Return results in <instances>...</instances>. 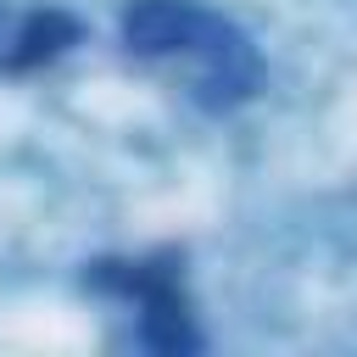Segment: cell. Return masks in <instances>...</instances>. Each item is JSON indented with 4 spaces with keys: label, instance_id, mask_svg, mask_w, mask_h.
<instances>
[{
    "label": "cell",
    "instance_id": "obj_1",
    "mask_svg": "<svg viewBox=\"0 0 357 357\" xmlns=\"http://www.w3.org/2000/svg\"><path fill=\"white\" fill-rule=\"evenodd\" d=\"M117 39L134 61L167 67L184 95L212 117L240 112L262 84V56L251 33L206 0H128Z\"/></svg>",
    "mask_w": 357,
    "mask_h": 357
},
{
    "label": "cell",
    "instance_id": "obj_2",
    "mask_svg": "<svg viewBox=\"0 0 357 357\" xmlns=\"http://www.w3.org/2000/svg\"><path fill=\"white\" fill-rule=\"evenodd\" d=\"M84 284L139 312V329H134L139 346H156V351H190V346H201V329H195V312H190V296L178 284L173 257L167 262H156V257L95 262L84 273Z\"/></svg>",
    "mask_w": 357,
    "mask_h": 357
},
{
    "label": "cell",
    "instance_id": "obj_3",
    "mask_svg": "<svg viewBox=\"0 0 357 357\" xmlns=\"http://www.w3.org/2000/svg\"><path fill=\"white\" fill-rule=\"evenodd\" d=\"M78 45V22L56 6L39 11H11V0H0V73H33L50 67L56 56H67Z\"/></svg>",
    "mask_w": 357,
    "mask_h": 357
}]
</instances>
